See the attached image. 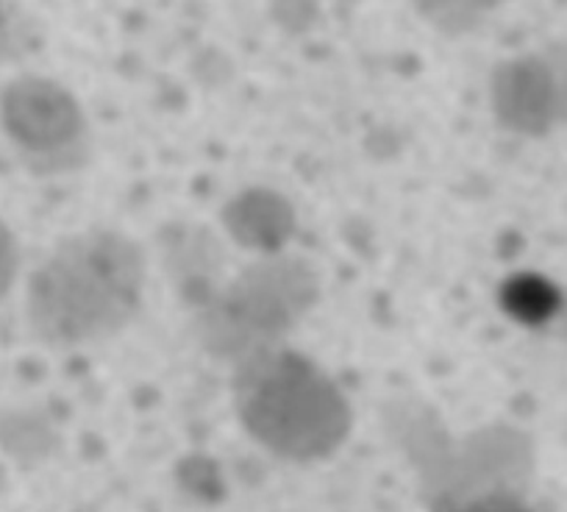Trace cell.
Segmentation results:
<instances>
[{
    "mask_svg": "<svg viewBox=\"0 0 567 512\" xmlns=\"http://www.w3.org/2000/svg\"><path fill=\"white\" fill-rule=\"evenodd\" d=\"M234 407L245 432L281 460H326L351 432V405L329 373L278 346L239 362Z\"/></svg>",
    "mask_w": 567,
    "mask_h": 512,
    "instance_id": "cell-1",
    "label": "cell"
},
{
    "mask_svg": "<svg viewBox=\"0 0 567 512\" xmlns=\"http://www.w3.org/2000/svg\"><path fill=\"white\" fill-rule=\"evenodd\" d=\"M145 290V256L120 232H90L62 245L37 276L34 320L56 342H92L123 329Z\"/></svg>",
    "mask_w": 567,
    "mask_h": 512,
    "instance_id": "cell-2",
    "label": "cell"
},
{
    "mask_svg": "<svg viewBox=\"0 0 567 512\" xmlns=\"http://www.w3.org/2000/svg\"><path fill=\"white\" fill-rule=\"evenodd\" d=\"M315 298V279L307 265L267 259L254 265L226 296L217 298L204 318L206 346L217 354H248L270 348Z\"/></svg>",
    "mask_w": 567,
    "mask_h": 512,
    "instance_id": "cell-3",
    "label": "cell"
},
{
    "mask_svg": "<svg viewBox=\"0 0 567 512\" xmlns=\"http://www.w3.org/2000/svg\"><path fill=\"white\" fill-rule=\"evenodd\" d=\"M226 226L234 239L248 248L276 250L292 232V212L287 201L272 193H245L226 206Z\"/></svg>",
    "mask_w": 567,
    "mask_h": 512,
    "instance_id": "cell-4",
    "label": "cell"
},
{
    "mask_svg": "<svg viewBox=\"0 0 567 512\" xmlns=\"http://www.w3.org/2000/svg\"><path fill=\"white\" fill-rule=\"evenodd\" d=\"M454 512H532L520 504L517 499L506 493H489V495H478V499L465 501L462 506H456Z\"/></svg>",
    "mask_w": 567,
    "mask_h": 512,
    "instance_id": "cell-5",
    "label": "cell"
}]
</instances>
